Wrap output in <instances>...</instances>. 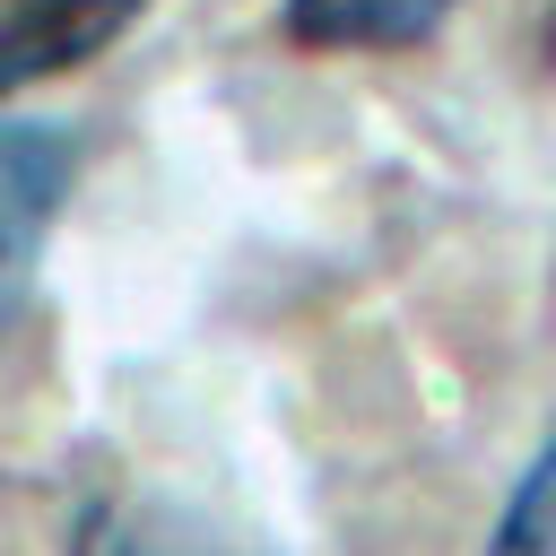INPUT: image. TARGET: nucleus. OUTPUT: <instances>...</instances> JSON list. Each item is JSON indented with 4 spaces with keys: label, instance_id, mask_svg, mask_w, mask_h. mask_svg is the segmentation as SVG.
<instances>
[{
    "label": "nucleus",
    "instance_id": "nucleus-4",
    "mask_svg": "<svg viewBox=\"0 0 556 556\" xmlns=\"http://www.w3.org/2000/svg\"><path fill=\"white\" fill-rule=\"evenodd\" d=\"M70 556H261V547L208 530L191 504H165V495H104L78 513Z\"/></svg>",
    "mask_w": 556,
    "mask_h": 556
},
{
    "label": "nucleus",
    "instance_id": "nucleus-1",
    "mask_svg": "<svg viewBox=\"0 0 556 556\" xmlns=\"http://www.w3.org/2000/svg\"><path fill=\"white\" fill-rule=\"evenodd\" d=\"M78 182V130L61 122H0V313L26 295L61 208Z\"/></svg>",
    "mask_w": 556,
    "mask_h": 556
},
{
    "label": "nucleus",
    "instance_id": "nucleus-2",
    "mask_svg": "<svg viewBox=\"0 0 556 556\" xmlns=\"http://www.w3.org/2000/svg\"><path fill=\"white\" fill-rule=\"evenodd\" d=\"M130 17L139 0H0V96L96 61Z\"/></svg>",
    "mask_w": 556,
    "mask_h": 556
},
{
    "label": "nucleus",
    "instance_id": "nucleus-6",
    "mask_svg": "<svg viewBox=\"0 0 556 556\" xmlns=\"http://www.w3.org/2000/svg\"><path fill=\"white\" fill-rule=\"evenodd\" d=\"M547 70H556V9H547Z\"/></svg>",
    "mask_w": 556,
    "mask_h": 556
},
{
    "label": "nucleus",
    "instance_id": "nucleus-3",
    "mask_svg": "<svg viewBox=\"0 0 556 556\" xmlns=\"http://www.w3.org/2000/svg\"><path fill=\"white\" fill-rule=\"evenodd\" d=\"M460 0H278L295 52H417Z\"/></svg>",
    "mask_w": 556,
    "mask_h": 556
},
{
    "label": "nucleus",
    "instance_id": "nucleus-5",
    "mask_svg": "<svg viewBox=\"0 0 556 556\" xmlns=\"http://www.w3.org/2000/svg\"><path fill=\"white\" fill-rule=\"evenodd\" d=\"M478 556H556V417H547L530 469L513 478V495H504V513H495Z\"/></svg>",
    "mask_w": 556,
    "mask_h": 556
}]
</instances>
